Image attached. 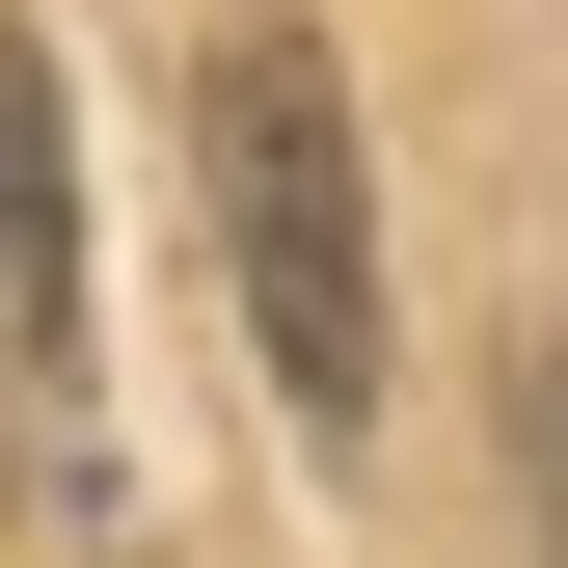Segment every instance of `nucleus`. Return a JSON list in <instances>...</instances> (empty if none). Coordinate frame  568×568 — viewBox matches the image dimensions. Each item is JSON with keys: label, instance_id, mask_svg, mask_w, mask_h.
Returning a JSON list of instances; mask_svg holds the SVG:
<instances>
[{"label": "nucleus", "instance_id": "nucleus-1", "mask_svg": "<svg viewBox=\"0 0 568 568\" xmlns=\"http://www.w3.org/2000/svg\"><path fill=\"white\" fill-rule=\"evenodd\" d=\"M190 163H217V271H244V352L298 434H379V163H352V82L325 28H244L190 54Z\"/></svg>", "mask_w": 568, "mask_h": 568}, {"label": "nucleus", "instance_id": "nucleus-2", "mask_svg": "<svg viewBox=\"0 0 568 568\" xmlns=\"http://www.w3.org/2000/svg\"><path fill=\"white\" fill-rule=\"evenodd\" d=\"M0 379H82V190H54V54L0 28Z\"/></svg>", "mask_w": 568, "mask_h": 568}]
</instances>
